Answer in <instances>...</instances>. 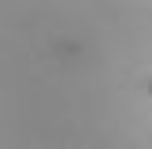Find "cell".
<instances>
[{"label": "cell", "instance_id": "cell-1", "mask_svg": "<svg viewBox=\"0 0 152 149\" xmlns=\"http://www.w3.org/2000/svg\"><path fill=\"white\" fill-rule=\"evenodd\" d=\"M148 93H152V82H148Z\"/></svg>", "mask_w": 152, "mask_h": 149}]
</instances>
